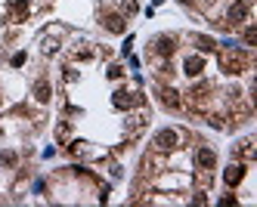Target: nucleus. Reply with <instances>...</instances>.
<instances>
[{
  "instance_id": "1",
  "label": "nucleus",
  "mask_w": 257,
  "mask_h": 207,
  "mask_svg": "<svg viewBox=\"0 0 257 207\" xmlns=\"http://www.w3.org/2000/svg\"><path fill=\"white\" fill-rule=\"evenodd\" d=\"M220 65H223V71H229V74H242V71H248V53L226 43V50L220 53Z\"/></svg>"
},
{
  "instance_id": "2",
  "label": "nucleus",
  "mask_w": 257,
  "mask_h": 207,
  "mask_svg": "<svg viewBox=\"0 0 257 207\" xmlns=\"http://www.w3.org/2000/svg\"><path fill=\"white\" fill-rule=\"evenodd\" d=\"M226 22H229V25H242V22H248V0H236V3L226 9Z\"/></svg>"
},
{
  "instance_id": "3",
  "label": "nucleus",
  "mask_w": 257,
  "mask_h": 207,
  "mask_svg": "<svg viewBox=\"0 0 257 207\" xmlns=\"http://www.w3.org/2000/svg\"><path fill=\"white\" fill-rule=\"evenodd\" d=\"M177 142H180V133H177V130H158V133H155V148H161V152L177 148Z\"/></svg>"
},
{
  "instance_id": "4",
  "label": "nucleus",
  "mask_w": 257,
  "mask_h": 207,
  "mask_svg": "<svg viewBox=\"0 0 257 207\" xmlns=\"http://www.w3.org/2000/svg\"><path fill=\"white\" fill-rule=\"evenodd\" d=\"M173 50H177V40H173L171 34H161V37L152 40V53L155 56H171Z\"/></svg>"
},
{
  "instance_id": "5",
  "label": "nucleus",
  "mask_w": 257,
  "mask_h": 207,
  "mask_svg": "<svg viewBox=\"0 0 257 207\" xmlns=\"http://www.w3.org/2000/svg\"><path fill=\"white\" fill-rule=\"evenodd\" d=\"M195 164H198V170H214V164H217L214 148L202 145V148H198V155H195Z\"/></svg>"
},
{
  "instance_id": "6",
  "label": "nucleus",
  "mask_w": 257,
  "mask_h": 207,
  "mask_svg": "<svg viewBox=\"0 0 257 207\" xmlns=\"http://www.w3.org/2000/svg\"><path fill=\"white\" fill-rule=\"evenodd\" d=\"M223 179H226V186H239V182L245 179V164H229Z\"/></svg>"
},
{
  "instance_id": "7",
  "label": "nucleus",
  "mask_w": 257,
  "mask_h": 207,
  "mask_svg": "<svg viewBox=\"0 0 257 207\" xmlns=\"http://www.w3.org/2000/svg\"><path fill=\"white\" fill-rule=\"evenodd\" d=\"M28 9H31L28 0H16V3H9V19H13V22H25Z\"/></svg>"
},
{
  "instance_id": "8",
  "label": "nucleus",
  "mask_w": 257,
  "mask_h": 207,
  "mask_svg": "<svg viewBox=\"0 0 257 207\" xmlns=\"http://www.w3.org/2000/svg\"><path fill=\"white\" fill-rule=\"evenodd\" d=\"M112 102H115V108H130V105H136V102H139V96H136V93H124V90H118Z\"/></svg>"
},
{
  "instance_id": "9",
  "label": "nucleus",
  "mask_w": 257,
  "mask_h": 207,
  "mask_svg": "<svg viewBox=\"0 0 257 207\" xmlns=\"http://www.w3.org/2000/svg\"><path fill=\"white\" fill-rule=\"evenodd\" d=\"M161 102H165L168 108H180V96H177V90L165 87V90H161Z\"/></svg>"
},
{
  "instance_id": "10",
  "label": "nucleus",
  "mask_w": 257,
  "mask_h": 207,
  "mask_svg": "<svg viewBox=\"0 0 257 207\" xmlns=\"http://www.w3.org/2000/svg\"><path fill=\"white\" fill-rule=\"evenodd\" d=\"M186 71H189V74L205 71V59H202V56H189V59H186Z\"/></svg>"
},
{
  "instance_id": "11",
  "label": "nucleus",
  "mask_w": 257,
  "mask_h": 207,
  "mask_svg": "<svg viewBox=\"0 0 257 207\" xmlns=\"http://www.w3.org/2000/svg\"><path fill=\"white\" fill-rule=\"evenodd\" d=\"M34 96H38V102H50V84H46V80H38V84H34Z\"/></svg>"
},
{
  "instance_id": "12",
  "label": "nucleus",
  "mask_w": 257,
  "mask_h": 207,
  "mask_svg": "<svg viewBox=\"0 0 257 207\" xmlns=\"http://www.w3.org/2000/svg\"><path fill=\"white\" fill-rule=\"evenodd\" d=\"M239 158H242V161H254V139L239 142Z\"/></svg>"
},
{
  "instance_id": "13",
  "label": "nucleus",
  "mask_w": 257,
  "mask_h": 207,
  "mask_svg": "<svg viewBox=\"0 0 257 207\" xmlns=\"http://www.w3.org/2000/svg\"><path fill=\"white\" fill-rule=\"evenodd\" d=\"M106 28H109L112 34H121V31H124V19H121V16H106Z\"/></svg>"
},
{
  "instance_id": "14",
  "label": "nucleus",
  "mask_w": 257,
  "mask_h": 207,
  "mask_svg": "<svg viewBox=\"0 0 257 207\" xmlns=\"http://www.w3.org/2000/svg\"><path fill=\"white\" fill-rule=\"evenodd\" d=\"M254 40H257V28L248 25V28H245V43H251V47H254Z\"/></svg>"
},
{
  "instance_id": "15",
  "label": "nucleus",
  "mask_w": 257,
  "mask_h": 207,
  "mask_svg": "<svg viewBox=\"0 0 257 207\" xmlns=\"http://www.w3.org/2000/svg\"><path fill=\"white\" fill-rule=\"evenodd\" d=\"M0 161H3V164H13L16 155H13V152H3V155H0Z\"/></svg>"
},
{
  "instance_id": "16",
  "label": "nucleus",
  "mask_w": 257,
  "mask_h": 207,
  "mask_svg": "<svg viewBox=\"0 0 257 207\" xmlns=\"http://www.w3.org/2000/svg\"><path fill=\"white\" fill-rule=\"evenodd\" d=\"M13 65H16V68L25 65V53H16V56H13Z\"/></svg>"
},
{
  "instance_id": "17",
  "label": "nucleus",
  "mask_w": 257,
  "mask_h": 207,
  "mask_svg": "<svg viewBox=\"0 0 257 207\" xmlns=\"http://www.w3.org/2000/svg\"><path fill=\"white\" fill-rule=\"evenodd\" d=\"M183 3H192V0H183Z\"/></svg>"
}]
</instances>
